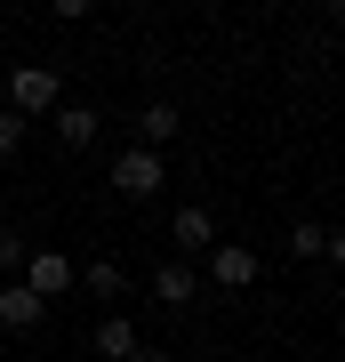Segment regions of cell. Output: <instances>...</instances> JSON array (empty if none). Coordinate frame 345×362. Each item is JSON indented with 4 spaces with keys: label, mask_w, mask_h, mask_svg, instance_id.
Returning <instances> with one entry per match:
<instances>
[{
    "label": "cell",
    "mask_w": 345,
    "mask_h": 362,
    "mask_svg": "<svg viewBox=\"0 0 345 362\" xmlns=\"http://www.w3.org/2000/svg\"><path fill=\"white\" fill-rule=\"evenodd\" d=\"M80 290H89V298H104V306H113V298L128 290V266H121V258H89V266H80Z\"/></svg>",
    "instance_id": "obj_10"
},
{
    "label": "cell",
    "mask_w": 345,
    "mask_h": 362,
    "mask_svg": "<svg viewBox=\"0 0 345 362\" xmlns=\"http://www.w3.org/2000/svg\"><path fill=\"white\" fill-rule=\"evenodd\" d=\"M16 145H25V121H16V113H0V161H8Z\"/></svg>",
    "instance_id": "obj_14"
},
{
    "label": "cell",
    "mask_w": 345,
    "mask_h": 362,
    "mask_svg": "<svg viewBox=\"0 0 345 362\" xmlns=\"http://www.w3.org/2000/svg\"><path fill=\"white\" fill-rule=\"evenodd\" d=\"M161 185H169L161 153H145V145H121V153H113V194H128V202H153Z\"/></svg>",
    "instance_id": "obj_1"
},
{
    "label": "cell",
    "mask_w": 345,
    "mask_h": 362,
    "mask_svg": "<svg viewBox=\"0 0 345 362\" xmlns=\"http://www.w3.org/2000/svg\"><path fill=\"white\" fill-rule=\"evenodd\" d=\"M169 233H177V250H185V258H209V250H217V209L185 202L177 218H169Z\"/></svg>",
    "instance_id": "obj_5"
},
{
    "label": "cell",
    "mask_w": 345,
    "mask_h": 362,
    "mask_svg": "<svg viewBox=\"0 0 345 362\" xmlns=\"http://www.w3.org/2000/svg\"><path fill=\"white\" fill-rule=\"evenodd\" d=\"M89 346H97L104 362H128V354H137V322H128V314H104V322L89 330Z\"/></svg>",
    "instance_id": "obj_8"
},
{
    "label": "cell",
    "mask_w": 345,
    "mask_h": 362,
    "mask_svg": "<svg viewBox=\"0 0 345 362\" xmlns=\"http://www.w3.org/2000/svg\"><path fill=\"white\" fill-rule=\"evenodd\" d=\"M169 137H185V113H177L169 97H153V105L137 113V145H145V153H161Z\"/></svg>",
    "instance_id": "obj_6"
},
{
    "label": "cell",
    "mask_w": 345,
    "mask_h": 362,
    "mask_svg": "<svg viewBox=\"0 0 345 362\" xmlns=\"http://www.w3.org/2000/svg\"><path fill=\"white\" fill-rule=\"evenodd\" d=\"M201 266H209V282H225V290H249V282H257V266H265V258H257L249 242H217V250H209Z\"/></svg>",
    "instance_id": "obj_4"
},
{
    "label": "cell",
    "mask_w": 345,
    "mask_h": 362,
    "mask_svg": "<svg viewBox=\"0 0 345 362\" xmlns=\"http://www.w3.org/2000/svg\"><path fill=\"white\" fill-rule=\"evenodd\" d=\"M128 362H177V354H153V346H137V354H128Z\"/></svg>",
    "instance_id": "obj_16"
},
{
    "label": "cell",
    "mask_w": 345,
    "mask_h": 362,
    "mask_svg": "<svg viewBox=\"0 0 345 362\" xmlns=\"http://www.w3.org/2000/svg\"><path fill=\"white\" fill-rule=\"evenodd\" d=\"M153 298H161L169 314H185V306H193V258H169V266L153 274Z\"/></svg>",
    "instance_id": "obj_9"
},
{
    "label": "cell",
    "mask_w": 345,
    "mask_h": 362,
    "mask_svg": "<svg viewBox=\"0 0 345 362\" xmlns=\"http://www.w3.org/2000/svg\"><path fill=\"white\" fill-rule=\"evenodd\" d=\"M97 129H104V121L89 113V105H64V113H56V137H64V153H89V145H97Z\"/></svg>",
    "instance_id": "obj_11"
},
{
    "label": "cell",
    "mask_w": 345,
    "mask_h": 362,
    "mask_svg": "<svg viewBox=\"0 0 345 362\" xmlns=\"http://www.w3.org/2000/svg\"><path fill=\"white\" fill-rule=\"evenodd\" d=\"M321 258H329V266H337V274H345V226H337V233H329V242H321Z\"/></svg>",
    "instance_id": "obj_15"
},
{
    "label": "cell",
    "mask_w": 345,
    "mask_h": 362,
    "mask_svg": "<svg viewBox=\"0 0 345 362\" xmlns=\"http://www.w3.org/2000/svg\"><path fill=\"white\" fill-rule=\"evenodd\" d=\"M321 242H329V233H321L313 218H297V226H289V250H297V258H321Z\"/></svg>",
    "instance_id": "obj_13"
},
{
    "label": "cell",
    "mask_w": 345,
    "mask_h": 362,
    "mask_svg": "<svg viewBox=\"0 0 345 362\" xmlns=\"http://www.w3.org/2000/svg\"><path fill=\"white\" fill-rule=\"evenodd\" d=\"M40 314L49 306H40L25 282H0V330H40Z\"/></svg>",
    "instance_id": "obj_7"
},
{
    "label": "cell",
    "mask_w": 345,
    "mask_h": 362,
    "mask_svg": "<svg viewBox=\"0 0 345 362\" xmlns=\"http://www.w3.org/2000/svg\"><path fill=\"white\" fill-rule=\"evenodd\" d=\"M16 282H25V290L40 298V306H49V298H64V290L80 282V266L64 258V250H32V258H25V274H16Z\"/></svg>",
    "instance_id": "obj_3"
},
{
    "label": "cell",
    "mask_w": 345,
    "mask_h": 362,
    "mask_svg": "<svg viewBox=\"0 0 345 362\" xmlns=\"http://www.w3.org/2000/svg\"><path fill=\"white\" fill-rule=\"evenodd\" d=\"M56 97H64V81H56L49 65H16V73H8V113H16V121H32V113H49Z\"/></svg>",
    "instance_id": "obj_2"
},
{
    "label": "cell",
    "mask_w": 345,
    "mask_h": 362,
    "mask_svg": "<svg viewBox=\"0 0 345 362\" xmlns=\"http://www.w3.org/2000/svg\"><path fill=\"white\" fill-rule=\"evenodd\" d=\"M25 258H32L25 233H0V282H16V274H25Z\"/></svg>",
    "instance_id": "obj_12"
},
{
    "label": "cell",
    "mask_w": 345,
    "mask_h": 362,
    "mask_svg": "<svg viewBox=\"0 0 345 362\" xmlns=\"http://www.w3.org/2000/svg\"><path fill=\"white\" fill-rule=\"evenodd\" d=\"M337 57H345V33H337Z\"/></svg>",
    "instance_id": "obj_17"
}]
</instances>
